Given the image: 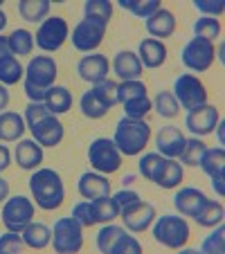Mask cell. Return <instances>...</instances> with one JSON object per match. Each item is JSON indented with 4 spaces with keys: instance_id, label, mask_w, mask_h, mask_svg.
Segmentation results:
<instances>
[{
    "instance_id": "obj_1",
    "label": "cell",
    "mask_w": 225,
    "mask_h": 254,
    "mask_svg": "<svg viewBox=\"0 0 225 254\" xmlns=\"http://www.w3.org/2000/svg\"><path fill=\"white\" fill-rule=\"evenodd\" d=\"M29 191L41 209L52 211L66 200V187L63 180L54 169H36L29 178Z\"/></svg>"
},
{
    "instance_id": "obj_2",
    "label": "cell",
    "mask_w": 225,
    "mask_h": 254,
    "mask_svg": "<svg viewBox=\"0 0 225 254\" xmlns=\"http://www.w3.org/2000/svg\"><path fill=\"white\" fill-rule=\"evenodd\" d=\"M57 79V63L52 57H32L25 67V95L29 101H45L48 88L54 86Z\"/></svg>"
},
{
    "instance_id": "obj_3",
    "label": "cell",
    "mask_w": 225,
    "mask_h": 254,
    "mask_svg": "<svg viewBox=\"0 0 225 254\" xmlns=\"http://www.w3.org/2000/svg\"><path fill=\"white\" fill-rule=\"evenodd\" d=\"M151 137V126L144 120H131V117H122L115 126V135L113 142L120 149L122 155H138L144 151Z\"/></svg>"
},
{
    "instance_id": "obj_4",
    "label": "cell",
    "mask_w": 225,
    "mask_h": 254,
    "mask_svg": "<svg viewBox=\"0 0 225 254\" xmlns=\"http://www.w3.org/2000/svg\"><path fill=\"white\" fill-rule=\"evenodd\" d=\"M153 239L169 250H180L189 241V225L180 216L167 214L158 218L153 225Z\"/></svg>"
},
{
    "instance_id": "obj_5",
    "label": "cell",
    "mask_w": 225,
    "mask_h": 254,
    "mask_svg": "<svg viewBox=\"0 0 225 254\" xmlns=\"http://www.w3.org/2000/svg\"><path fill=\"white\" fill-rule=\"evenodd\" d=\"M52 245H54V252H59V254H75L81 250L83 227L79 225L77 218L63 216V218H59V221L54 223Z\"/></svg>"
},
{
    "instance_id": "obj_6",
    "label": "cell",
    "mask_w": 225,
    "mask_h": 254,
    "mask_svg": "<svg viewBox=\"0 0 225 254\" xmlns=\"http://www.w3.org/2000/svg\"><path fill=\"white\" fill-rule=\"evenodd\" d=\"M88 162L97 173H115L122 164V153L108 137H97L88 146Z\"/></svg>"
},
{
    "instance_id": "obj_7",
    "label": "cell",
    "mask_w": 225,
    "mask_h": 254,
    "mask_svg": "<svg viewBox=\"0 0 225 254\" xmlns=\"http://www.w3.org/2000/svg\"><path fill=\"white\" fill-rule=\"evenodd\" d=\"M106 27H108V23H104V20L83 16V20H79V23L75 25V29H72L70 41H72V45H75V50L88 52V54H90L92 50H97L101 45V41H104Z\"/></svg>"
},
{
    "instance_id": "obj_8",
    "label": "cell",
    "mask_w": 225,
    "mask_h": 254,
    "mask_svg": "<svg viewBox=\"0 0 225 254\" xmlns=\"http://www.w3.org/2000/svg\"><path fill=\"white\" fill-rule=\"evenodd\" d=\"M173 97H176L178 106L182 108H196L201 104H207V90L205 83L196 77V74H180L173 81Z\"/></svg>"
},
{
    "instance_id": "obj_9",
    "label": "cell",
    "mask_w": 225,
    "mask_h": 254,
    "mask_svg": "<svg viewBox=\"0 0 225 254\" xmlns=\"http://www.w3.org/2000/svg\"><path fill=\"white\" fill-rule=\"evenodd\" d=\"M68 34H70V29H68L66 20H63L61 16H52V18H45L43 23H41L39 32L34 36V43L39 45L43 52H57V50L66 43Z\"/></svg>"
},
{
    "instance_id": "obj_10",
    "label": "cell",
    "mask_w": 225,
    "mask_h": 254,
    "mask_svg": "<svg viewBox=\"0 0 225 254\" xmlns=\"http://www.w3.org/2000/svg\"><path fill=\"white\" fill-rule=\"evenodd\" d=\"M34 218V202L27 196H14L2 207V223L9 232H23V227Z\"/></svg>"
},
{
    "instance_id": "obj_11",
    "label": "cell",
    "mask_w": 225,
    "mask_h": 254,
    "mask_svg": "<svg viewBox=\"0 0 225 254\" xmlns=\"http://www.w3.org/2000/svg\"><path fill=\"white\" fill-rule=\"evenodd\" d=\"M182 65L194 72H205L214 63V43L205 39H192L182 48Z\"/></svg>"
},
{
    "instance_id": "obj_12",
    "label": "cell",
    "mask_w": 225,
    "mask_h": 254,
    "mask_svg": "<svg viewBox=\"0 0 225 254\" xmlns=\"http://www.w3.org/2000/svg\"><path fill=\"white\" fill-rule=\"evenodd\" d=\"M219 120H221V115L216 111V106L201 104L196 108H189V113L185 117V126L194 135H210L216 128Z\"/></svg>"
},
{
    "instance_id": "obj_13",
    "label": "cell",
    "mask_w": 225,
    "mask_h": 254,
    "mask_svg": "<svg viewBox=\"0 0 225 254\" xmlns=\"http://www.w3.org/2000/svg\"><path fill=\"white\" fill-rule=\"evenodd\" d=\"M120 216L124 221L126 230L131 232H144L151 227L155 218V207L151 202H144V200H135L131 205H126L124 209H120Z\"/></svg>"
},
{
    "instance_id": "obj_14",
    "label": "cell",
    "mask_w": 225,
    "mask_h": 254,
    "mask_svg": "<svg viewBox=\"0 0 225 254\" xmlns=\"http://www.w3.org/2000/svg\"><path fill=\"white\" fill-rule=\"evenodd\" d=\"M187 137L182 135V130L178 126H162L155 135V146L164 158H180L182 149H185Z\"/></svg>"
},
{
    "instance_id": "obj_15",
    "label": "cell",
    "mask_w": 225,
    "mask_h": 254,
    "mask_svg": "<svg viewBox=\"0 0 225 254\" xmlns=\"http://www.w3.org/2000/svg\"><path fill=\"white\" fill-rule=\"evenodd\" d=\"M77 74L88 83H99L108 79V59L104 54H88L77 63Z\"/></svg>"
},
{
    "instance_id": "obj_16",
    "label": "cell",
    "mask_w": 225,
    "mask_h": 254,
    "mask_svg": "<svg viewBox=\"0 0 225 254\" xmlns=\"http://www.w3.org/2000/svg\"><path fill=\"white\" fill-rule=\"evenodd\" d=\"M29 130H32V137L41 146H57L63 139V124L57 120V115H48L45 120L36 122Z\"/></svg>"
},
{
    "instance_id": "obj_17",
    "label": "cell",
    "mask_w": 225,
    "mask_h": 254,
    "mask_svg": "<svg viewBox=\"0 0 225 254\" xmlns=\"http://www.w3.org/2000/svg\"><path fill=\"white\" fill-rule=\"evenodd\" d=\"M207 200H210V198L196 187H185L173 196V205L180 211V216H189V218H194V216L203 209V205H205Z\"/></svg>"
},
{
    "instance_id": "obj_18",
    "label": "cell",
    "mask_w": 225,
    "mask_h": 254,
    "mask_svg": "<svg viewBox=\"0 0 225 254\" xmlns=\"http://www.w3.org/2000/svg\"><path fill=\"white\" fill-rule=\"evenodd\" d=\"M144 25H147V32L151 34L153 39H158V41L169 39V36L176 32V16H173L169 9L160 7L153 16H149V18L144 20Z\"/></svg>"
},
{
    "instance_id": "obj_19",
    "label": "cell",
    "mask_w": 225,
    "mask_h": 254,
    "mask_svg": "<svg viewBox=\"0 0 225 254\" xmlns=\"http://www.w3.org/2000/svg\"><path fill=\"white\" fill-rule=\"evenodd\" d=\"M77 189L86 200H95V198H101V196H110V183L108 178H104L101 173H83L79 178L77 183Z\"/></svg>"
},
{
    "instance_id": "obj_20",
    "label": "cell",
    "mask_w": 225,
    "mask_h": 254,
    "mask_svg": "<svg viewBox=\"0 0 225 254\" xmlns=\"http://www.w3.org/2000/svg\"><path fill=\"white\" fill-rule=\"evenodd\" d=\"M140 63L149 70H155L167 61V45L158 39H144L140 43V54H138Z\"/></svg>"
},
{
    "instance_id": "obj_21",
    "label": "cell",
    "mask_w": 225,
    "mask_h": 254,
    "mask_svg": "<svg viewBox=\"0 0 225 254\" xmlns=\"http://www.w3.org/2000/svg\"><path fill=\"white\" fill-rule=\"evenodd\" d=\"M113 72L122 81H133V79H140V74H142V63H140L135 52L124 50V52H117L115 59H113Z\"/></svg>"
},
{
    "instance_id": "obj_22",
    "label": "cell",
    "mask_w": 225,
    "mask_h": 254,
    "mask_svg": "<svg viewBox=\"0 0 225 254\" xmlns=\"http://www.w3.org/2000/svg\"><path fill=\"white\" fill-rule=\"evenodd\" d=\"M43 162V146L36 139H20L16 146V164L20 169H39Z\"/></svg>"
},
{
    "instance_id": "obj_23",
    "label": "cell",
    "mask_w": 225,
    "mask_h": 254,
    "mask_svg": "<svg viewBox=\"0 0 225 254\" xmlns=\"http://www.w3.org/2000/svg\"><path fill=\"white\" fill-rule=\"evenodd\" d=\"M20 236H23L25 245H29V248H34V250H43L52 243V230H50L48 225H43V223L29 221L27 225L23 227V234Z\"/></svg>"
},
{
    "instance_id": "obj_24",
    "label": "cell",
    "mask_w": 225,
    "mask_h": 254,
    "mask_svg": "<svg viewBox=\"0 0 225 254\" xmlns=\"http://www.w3.org/2000/svg\"><path fill=\"white\" fill-rule=\"evenodd\" d=\"M25 133V120L18 113H0V139L16 142Z\"/></svg>"
},
{
    "instance_id": "obj_25",
    "label": "cell",
    "mask_w": 225,
    "mask_h": 254,
    "mask_svg": "<svg viewBox=\"0 0 225 254\" xmlns=\"http://www.w3.org/2000/svg\"><path fill=\"white\" fill-rule=\"evenodd\" d=\"M45 106L52 115H63V113L70 111L72 106V92L66 86H52L48 88V95H45Z\"/></svg>"
},
{
    "instance_id": "obj_26",
    "label": "cell",
    "mask_w": 225,
    "mask_h": 254,
    "mask_svg": "<svg viewBox=\"0 0 225 254\" xmlns=\"http://www.w3.org/2000/svg\"><path fill=\"white\" fill-rule=\"evenodd\" d=\"M153 183L158 185V187H162V189L178 187V185L182 183V167L173 158H167L164 160V164L160 167V171H158V176H155Z\"/></svg>"
},
{
    "instance_id": "obj_27",
    "label": "cell",
    "mask_w": 225,
    "mask_h": 254,
    "mask_svg": "<svg viewBox=\"0 0 225 254\" xmlns=\"http://www.w3.org/2000/svg\"><path fill=\"white\" fill-rule=\"evenodd\" d=\"M18 14L27 23H43L50 14V0H20Z\"/></svg>"
},
{
    "instance_id": "obj_28",
    "label": "cell",
    "mask_w": 225,
    "mask_h": 254,
    "mask_svg": "<svg viewBox=\"0 0 225 254\" xmlns=\"http://www.w3.org/2000/svg\"><path fill=\"white\" fill-rule=\"evenodd\" d=\"M92 205V214H95V221L97 223H113L120 216V205L115 202V198L110 196H101L90 200Z\"/></svg>"
},
{
    "instance_id": "obj_29",
    "label": "cell",
    "mask_w": 225,
    "mask_h": 254,
    "mask_svg": "<svg viewBox=\"0 0 225 254\" xmlns=\"http://www.w3.org/2000/svg\"><path fill=\"white\" fill-rule=\"evenodd\" d=\"M122 236H126L124 227H117V225H110V223H106V225L101 227L99 232H97V248H99V252L113 254V250H115V245L120 243Z\"/></svg>"
},
{
    "instance_id": "obj_30",
    "label": "cell",
    "mask_w": 225,
    "mask_h": 254,
    "mask_svg": "<svg viewBox=\"0 0 225 254\" xmlns=\"http://www.w3.org/2000/svg\"><path fill=\"white\" fill-rule=\"evenodd\" d=\"M7 43H9V52L16 57H27L34 50V34L27 29H14V32L7 36Z\"/></svg>"
},
{
    "instance_id": "obj_31",
    "label": "cell",
    "mask_w": 225,
    "mask_h": 254,
    "mask_svg": "<svg viewBox=\"0 0 225 254\" xmlns=\"http://www.w3.org/2000/svg\"><path fill=\"white\" fill-rule=\"evenodd\" d=\"M201 169L207 173V176H219V173L225 171V151L223 146H214V149H205L201 158Z\"/></svg>"
},
{
    "instance_id": "obj_32",
    "label": "cell",
    "mask_w": 225,
    "mask_h": 254,
    "mask_svg": "<svg viewBox=\"0 0 225 254\" xmlns=\"http://www.w3.org/2000/svg\"><path fill=\"white\" fill-rule=\"evenodd\" d=\"M23 77H25V70L14 54H9L7 59L0 61V83H2V86H14V83H18Z\"/></svg>"
},
{
    "instance_id": "obj_33",
    "label": "cell",
    "mask_w": 225,
    "mask_h": 254,
    "mask_svg": "<svg viewBox=\"0 0 225 254\" xmlns=\"http://www.w3.org/2000/svg\"><path fill=\"white\" fill-rule=\"evenodd\" d=\"M223 216H225V209L221 202L207 200L205 205H203V209L194 216V221L201 227H214V225H219V223H223Z\"/></svg>"
},
{
    "instance_id": "obj_34",
    "label": "cell",
    "mask_w": 225,
    "mask_h": 254,
    "mask_svg": "<svg viewBox=\"0 0 225 254\" xmlns=\"http://www.w3.org/2000/svg\"><path fill=\"white\" fill-rule=\"evenodd\" d=\"M122 9L131 11L133 16L147 20L149 16H153L160 9V0H117Z\"/></svg>"
},
{
    "instance_id": "obj_35",
    "label": "cell",
    "mask_w": 225,
    "mask_h": 254,
    "mask_svg": "<svg viewBox=\"0 0 225 254\" xmlns=\"http://www.w3.org/2000/svg\"><path fill=\"white\" fill-rule=\"evenodd\" d=\"M79 108H81L83 117H88V120H99V117H104L106 113H108V108L99 101V97L92 92V88L81 95V99H79Z\"/></svg>"
},
{
    "instance_id": "obj_36",
    "label": "cell",
    "mask_w": 225,
    "mask_h": 254,
    "mask_svg": "<svg viewBox=\"0 0 225 254\" xmlns=\"http://www.w3.org/2000/svg\"><path fill=\"white\" fill-rule=\"evenodd\" d=\"M194 34H196V39H205V41H214L219 39L221 34V20L212 18V16H203L194 23Z\"/></svg>"
},
{
    "instance_id": "obj_37",
    "label": "cell",
    "mask_w": 225,
    "mask_h": 254,
    "mask_svg": "<svg viewBox=\"0 0 225 254\" xmlns=\"http://www.w3.org/2000/svg\"><path fill=\"white\" fill-rule=\"evenodd\" d=\"M205 149H207V146L198 137L187 139V142H185V149H182V153H180L182 164H187V167H198V162H201Z\"/></svg>"
},
{
    "instance_id": "obj_38",
    "label": "cell",
    "mask_w": 225,
    "mask_h": 254,
    "mask_svg": "<svg viewBox=\"0 0 225 254\" xmlns=\"http://www.w3.org/2000/svg\"><path fill=\"white\" fill-rule=\"evenodd\" d=\"M164 155H160V153H144L142 158H140V173H142L147 180H151L153 183L155 180V176H158V171H160V167L164 164Z\"/></svg>"
},
{
    "instance_id": "obj_39",
    "label": "cell",
    "mask_w": 225,
    "mask_h": 254,
    "mask_svg": "<svg viewBox=\"0 0 225 254\" xmlns=\"http://www.w3.org/2000/svg\"><path fill=\"white\" fill-rule=\"evenodd\" d=\"M124 117H131V120H144L147 117V113L153 108V104H151V99H149L147 95L144 97H135V99H129L124 101Z\"/></svg>"
},
{
    "instance_id": "obj_40",
    "label": "cell",
    "mask_w": 225,
    "mask_h": 254,
    "mask_svg": "<svg viewBox=\"0 0 225 254\" xmlns=\"http://www.w3.org/2000/svg\"><path fill=\"white\" fill-rule=\"evenodd\" d=\"M153 108H155V113H158L160 117H176L178 115V101H176V97H173V92H167V90H162V92H158V97H155V101H153Z\"/></svg>"
},
{
    "instance_id": "obj_41",
    "label": "cell",
    "mask_w": 225,
    "mask_h": 254,
    "mask_svg": "<svg viewBox=\"0 0 225 254\" xmlns=\"http://www.w3.org/2000/svg\"><path fill=\"white\" fill-rule=\"evenodd\" d=\"M92 92L99 97V101L108 108V111L117 104V83L110 81V79H104V81L95 83V86H92Z\"/></svg>"
},
{
    "instance_id": "obj_42",
    "label": "cell",
    "mask_w": 225,
    "mask_h": 254,
    "mask_svg": "<svg viewBox=\"0 0 225 254\" xmlns=\"http://www.w3.org/2000/svg\"><path fill=\"white\" fill-rule=\"evenodd\" d=\"M223 236H225L223 223H219V225H214V232L203 239L201 252L203 254H223Z\"/></svg>"
},
{
    "instance_id": "obj_43",
    "label": "cell",
    "mask_w": 225,
    "mask_h": 254,
    "mask_svg": "<svg viewBox=\"0 0 225 254\" xmlns=\"http://www.w3.org/2000/svg\"><path fill=\"white\" fill-rule=\"evenodd\" d=\"M83 14L90 16V18H99L104 23H108L110 16H113V5L108 0H88L83 2Z\"/></svg>"
},
{
    "instance_id": "obj_44",
    "label": "cell",
    "mask_w": 225,
    "mask_h": 254,
    "mask_svg": "<svg viewBox=\"0 0 225 254\" xmlns=\"http://www.w3.org/2000/svg\"><path fill=\"white\" fill-rule=\"evenodd\" d=\"M147 95V86L140 79H133V81H122L117 86V101L124 104L129 99H135V97H144Z\"/></svg>"
},
{
    "instance_id": "obj_45",
    "label": "cell",
    "mask_w": 225,
    "mask_h": 254,
    "mask_svg": "<svg viewBox=\"0 0 225 254\" xmlns=\"http://www.w3.org/2000/svg\"><path fill=\"white\" fill-rule=\"evenodd\" d=\"M72 218H77L81 227H92L95 225V214H92V205L90 200H81L72 207Z\"/></svg>"
},
{
    "instance_id": "obj_46",
    "label": "cell",
    "mask_w": 225,
    "mask_h": 254,
    "mask_svg": "<svg viewBox=\"0 0 225 254\" xmlns=\"http://www.w3.org/2000/svg\"><path fill=\"white\" fill-rule=\"evenodd\" d=\"M48 115H52V113L48 111V106H45V101H29L27 108H25V122H27V126L32 128L36 122L45 120Z\"/></svg>"
},
{
    "instance_id": "obj_47",
    "label": "cell",
    "mask_w": 225,
    "mask_h": 254,
    "mask_svg": "<svg viewBox=\"0 0 225 254\" xmlns=\"http://www.w3.org/2000/svg\"><path fill=\"white\" fill-rule=\"evenodd\" d=\"M25 245L23 236H18V232H7L0 236V254H16L20 252Z\"/></svg>"
},
{
    "instance_id": "obj_48",
    "label": "cell",
    "mask_w": 225,
    "mask_h": 254,
    "mask_svg": "<svg viewBox=\"0 0 225 254\" xmlns=\"http://www.w3.org/2000/svg\"><path fill=\"white\" fill-rule=\"evenodd\" d=\"M194 7L198 11H203L205 16H212V18H219L225 9L223 0H194Z\"/></svg>"
},
{
    "instance_id": "obj_49",
    "label": "cell",
    "mask_w": 225,
    "mask_h": 254,
    "mask_svg": "<svg viewBox=\"0 0 225 254\" xmlns=\"http://www.w3.org/2000/svg\"><path fill=\"white\" fill-rule=\"evenodd\" d=\"M140 252H142V245L129 234L122 236L120 243H117L115 250H113V254H140Z\"/></svg>"
},
{
    "instance_id": "obj_50",
    "label": "cell",
    "mask_w": 225,
    "mask_h": 254,
    "mask_svg": "<svg viewBox=\"0 0 225 254\" xmlns=\"http://www.w3.org/2000/svg\"><path fill=\"white\" fill-rule=\"evenodd\" d=\"M113 198H115V202H117V205H120V209H124V207H126V205H131V202L140 200V196H138V193H135V191H131V189H126V187L122 189V191H117Z\"/></svg>"
},
{
    "instance_id": "obj_51",
    "label": "cell",
    "mask_w": 225,
    "mask_h": 254,
    "mask_svg": "<svg viewBox=\"0 0 225 254\" xmlns=\"http://www.w3.org/2000/svg\"><path fill=\"white\" fill-rule=\"evenodd\" d=\"M11 164V155L7 151V146H0V171H5L7 167Z\"/></svg>"
},
{
    "instance_id": "obj_52",
    "label": "cell",
    "mask_w": 225,
    "mask_h": 254,
    "mask_svg": "<svg viewBox=\"0 0 225 254\" xmlns=\"http://www.w3.org/2000/svg\"><path fill=\"white\" fill-rule=\"evenodd\" d=\"M212 187H214V191L219 193V196H225V187H223V173H219V176H212Z\"/></svg>"
},
{
    "instance_id": "obj_53",
    "label": "cell",
    "mask_w": 225,
    "mask_h": 254,
    "mask_svg": "<svg viewBox=\"0 0 225 254\" xmlns=\"http://www.w3.org/2000/svg\"><path fill=\"white\" fill-rule=\"evenodd\" d=\"M7 104H9V90H7V86L0 83V111H5Z\"/></svg>"
},
{
    "instance_id": "obj_54",
    "label": "cell",
    "mask_w": 225,
    "mask_h": 254,
    "mask_svg": "<svg viewBox=\"0 0 225 254\" xmlns=\"http://www.w3.org/2000/svg\"><path fill=\"white\" fill-rule=\"evenodd\" d=\"M9 43H7V36H0V61H2V59H7L9 57Z\"/></svg>"
},
{
    "instance_id": "obj_55",
    "label": "cell",
    "mask_w": 225,
    "mask_h": 254,
    "mask_svg": "<svg viewBox=\"0 0 225 254\" xmlns=\"http://www.w3.org/2000/svg\"><path fill=\"white\" fill-rule=\"evenodd\" d=\"M7 196H9V183L5 178H0V202L7 200Z\"/></svg>"
},
{
    "instance_id": "obj_56",
    "label": "cell",
    "mask_w": 225,
    "mask_h": 254,
    "mask_svg": "<svg viewBox=\"0 0 225 254\" xmlns=\"http://www.w3.org/2000/svg\"><path fill=\"white\" fill-rule=\"evenodd\" d=\"M225 122L223 120H219V124H216V133H219V142H221V146H223V142H225Z\"/></svg>"
},
{
    "instance_id": "obj_57",
    "label": "cell",
    "mask_w": 225,
    "mask_h": 254,
    "mask_svg": "<svg viewBox=\"0 0 225 254\" xmlns=\"http://www.w3.org/2000/svg\"><path fill=\"white\" fill-rule=\"evenodd\" d=\"M133 180H135V176H133V173H126V176L122 178V183H124V187H129V185H133Z\"/></svg>"
},
{
    "instance_id": "obj_58",
    "label": "cell",
    "mask_w": 225,
    "mask_h": 254,
    "mask_svg": "<svg viewBox=\"0 0 225 254\" xmlns=\"http://www.w3.org/2000/svg\"><path fill=\"white\" fill-rule=\"evenodd\" d=\"M5 25H7V16H5V11L0 9V32L5 29Z\"/></svg>"
},
{
    "instance_id": "obj_59",
    "label": "cell",
    "mask_w": 225,
    "mask_h": 254,
    "mask_svg": "<svg viewBox=\"0 0 225 254\" xmlns=\"http://www.w3.org/2000/svg\"><path fill=\"white\" fill-rule=\"evenodd\" d=\"M219 61L223 63V45H219Z\"/></svg>"
}]
</instances>
